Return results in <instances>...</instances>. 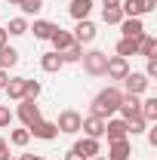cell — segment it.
Returning <instances> with one entry per match:
<instances>
[{
  "label": "cell",
  "mask_w": 157,
  "mask_h": 160,
  "mask_svg": "<svg viewBox=\"0 0 157 160\" xmlns=\"http://www.w3.org/2000/svg\"><path fill=\"white\" fill-rule=\"evenodd\" d=\"M139 114L145 117V123H151V120H157V99H145L142 105H139Z\"/></svg>",
  "instance_id": "23"
},
{
  "label": "cell",
  "mask_w": 157,
  "mask_h": 160,
  "mask_svg": "<svg viewBox=\"0 0 157 160\" xmlns=\"http://www.w3.org/2000/svg\"><path fill=\"white\" fill-rule=\"evenodd\" d=\"M65 160H86V157H83V154H77V151H74V148H71V151H68V154H65Z\"/></svg>",
  "instance_id": "35"
},
{
  "label": "cell",
  "mask_w": 157,
  "mask_h": 160,
  "mask_svg": "<svg viewBox=\"0 0 157 160\" xmlns=\"http://www.w3.org/2000/svg\"><path fill=\"white\" fill-rule=\"evenodd\" d=\"M56 28H59V25H53V22H43V19H37V22H34V28H28V31H34V37H37V40H49Z\"/></svg>",
  "instance_id": "19"
},
{
  "label": "cell",
  "mask_w": 157,
  "mask_h": 160,
  "mask_svg": "<svg viewBox=\"0 0 157 160\" xmlns=\"http://www.w3.org/2000/svg\"><path fill=\"white\" fill-rule=\"evenodd\" d=\"M6 96L9 99H16V102H22L25 99V77H13V80H6Z\"/></svg>",
  "instance_id": "17"
},
{
  "label": "cell",
  "mask_w": 157,
  "mask_h": 160,
  "mask_svg": "<svg viewBox=\"0 0 157 160\" xmlns=\"http://www.w3.org/2000/svg\"><path fill=\"white\" fill-rule=\"evenodd\" d=\"M9 142H13L16 148H25V145L31 142V132H28V129H13V132H9Z\"/></svg>",
  "instance_id": "28"
},
{
  "label": "cell",
  "mask_w": 157,
  "mask_h": 160,
  "mask_svg": "<svg viewBox=\"0 0 157 160\" xmlns=\"http://www.w3.org/2000/svg\"><path fill=\"white\" fill-rule=\"evenodd\" d=\"M139 56H145V59H154L157 56V40L151 34H142L139 37Z\"/></svg>",
  "instance_id": "18"
},
{
  "label": "cell",
  "mask_w": 157,
  "mask_h": 160,
  "mask_svg": "<svg viewBox=\"0 0 157 160\" xmlns=\"http://www.w3.org/2000/svg\"><path fill=\"white\" fill-rule=\"evenodd\" d=\"M105 6H120V0H102Z\"/></svg>",
  "instance_id": "40"
},
{
  "label": "cell",
  "mask_w": 157,
  "mask_h": 160,
  "mask_svg": "<svg viewBox=\"0 0 157 160\" xmlns=\"http://www.w3.org/2000/svg\"><path fill=\"white\" fill-rule=\"evenodd\" d=\"M120 31H123V37L139 40L142 34H145V25H142V19H123L120 22Z\"/></svg>",
  "instance_id": "12"
},
{
  "label": "cell",
  "mask_w": 157,
  "mask_h": 160,
  "mask_svg": "<svg viewBox=\"0 0 157 160\" xmlns=\"http://www.w3.org/2000/svg\"><path fill=\"white\" fill-rule=\"evenodd\" d=\"M80 123H83V117H80L77 111H62V114H59V120H56L59 132H68V136L80 132Z\"/></svg>",
  "instance_id": "5"
},
{
  "label": "cell",
  "mask_w": 157,
  "mask_h": 160,
  "mask_svg": "<svg viewBox=\"0 0 157 160\" xmlns=\"http://www.w3.org/2000/svg\"><path fill=\"white\" fill-rule=\"evenodd\" d=\"M80 129L86 132V139H102V136H105V120H102V117H93V114H89V117H83Z\"/></svg>",
  "instance_id": "10"
},
{
  "label": "cell",
  "mask_w": 157,
  "mask_h": 160,
  "mask_svg": "<svg viewBox=\"0 0 157 160\" xmlns=\"http://www.w3.org/2000/svg\"><path fill=\"white\" fill-rule=\"evenodd\" d=\"M74 151L89 160V157H99V151H102V148H99V139H80L77 145H74Z\"/></svg>",
  "instance_id": "14"
},
{
  "label": "cell",
  "mask_w": 157,
  "mask_h": 160,
  "mask_svg": "<svg viewBox=\"0 0 157 160\" xmlns=\"http://www.w3.org/2000/svg\"><path fill=\"white\" fill-rule=\"evenodd\" d=\"M80 62H83V71H86V74L99 77V74H105L108 56H105V52H99V49H89V52H83V56H80Z\"/></svg>",
  "instance_id": "2"
},
{
  "label": "cell",
  "mask_w": 157,
  "mask_h": 160,
  "mask_svg": "<svg viewBox=\"0 0 157 160\" xmlns=\"http://www.w3.org/2000/svg\"><path fill=\"white\" fill-rule=\"evenodd\" d=\"M105 74L111 80H123L126 74H129V62L120 59V56H114V59H108V65H105Z\"/></svg>",
  "instance_id": "9"
},
{
  "label": "cell",
  "mask_w": 157,
  "mask_h": 160,
  "mask_svg": "<svg viewBox=\"0 0 157 160\" xmlns=\"http://www.w3.org/2000/svg\"><path fill=\"white\" fill-rule=\"evenodd\" d=\"M9 120H13L9 108H6V105H0V129H3V126H9Z\"/></svg>",
  "instance_id": "31"
},
{
  "label": "cell",
  "mask_w": 157,
  "mask_h": 160,
  "mask_svg": "<svg viewBox=\"0 0 157 160\" xmlns=\"http://www.w3.org/2000/svg\"><path fill=\"white\" fill-rule=\"evenodd\" d=\"M53 46H56V52H65V49H68V46H71V43H74V37H71V34H68V31H62V28H56V31H53Z\"/></svg>",
  "instance_id": "21"
},
{
  "label": "cell",
  "mask_w": 157,
  "mask_h": 160,
  "mask_svg": "<svg viewBox=\"0 0 157 160\" xmlns=\"http://www.w3.org/2000/svg\"><path fill=\"white\" fill-rule=\"evenodd\" d=\"M123 83H126V96H142V92H148V86H151V80L145 77V74H139V71H129V74L123 77Z\"/></svg>",
  "instance_id": "4"
},
{
  "label": "cell",
  "mask_w": 157,
  "mask_h": 160,
  "mask_svg": "<svg viewBox=\"0 0 157 160\" xmlns=\"http://www.w3.org/2000/svg\"><path fill=\"white\" fill-rule=\"evenodd\" d=\"M145 126H148V123H145V117H142V114H133V117H126V129H129L133 136L145 132Z\"/></svg>",
  "instance_id": "27"
},
{
  "label": "cell",
  "mask_w": 157,
  "mask_h": 160,
  "mask_svg": "<svg viewBox=\"0 0 157 160\" xmlns=\"http://www.w3.org/2000/svg\"><path fill=\"white\" fill-rule=\"evenodd\" d=\"M6 43H9V34H6V28H0V49H3Z\"/></svg>",
  "instance_id": "36"
},
{
  "label": "cell",
  "mask_w": 157,
  "mask_h": 160,
  "mask_svg": "<svg viewBox=\"0 0 157 160\" xmlns=\"http://www.w3.org/2000/svg\"><path fill=\"white\" fill-rule=\"evenodd\" d=\"M129 154H133V145H129L126 139H120V142H111L105 160H129Z\"/></svg>",
  "instance_id": "11"
},
{
  "label": "cell",
  "mask_w": 157,
  "mask_h": 160,
  "mask_svg": "<svg viewBox=\"0 0 157 160\" xmlns=\"http://www.w3.org/2000/svg\"><path fill=\"white\" fill-rule=\"evenodd\" d=\"M71 37H74V43H80V46H86V43H93V40H96V25H93L89 19H80Z\"/></svg>",
  "instance_id": "8"
},
{
  "label": "cell",
  "mask_w": 157,
  "mask_h": 160,
  "mask_svg": "<svg viewBox=\"0 0 157 160\" xmlns=\"http://www.w3.org/2000/svg\"><path fill=\"white\" fill-rule=\"evenodd\" d=\"M6 34H13V37H22V34H28V22L22 19H9V28H6Z\"/></svg>",
  "instance_id": "26"
},
{
  "label": "cell",
  "mask_w": 157,
  "mask_h": 160,
  "mask_svg": "<svg viewBox=\"0 0 157 160\" xmlns=\"http://www.w3.org/2000/svg\"><path fill=\"white\" fill-rule=\"evenodd\" d=\"M120 12H123V19H142L145 6H142V0H120Z\"/></svg>",
  "instance_id": "13"
},
{
  "label": "cell",
  "mask_w": 157,
  "mask_h": 160,
  "mask_svg": "<svg viewBox=\"0 0 157 160\" xmlns=\"http://www.w3.org/2000/svg\"><path fill=\"white\" fill-rule=\"evenodd\" d=\"M37 96H40V83L25 77V99H37Z\"/></svg>",
  "instance_id": "30"
},
{
  "label": "cell",
  "mask_w": 157,
  "mask_h": 160,
  "mask_svg": "<svg viewBox=\"0 0 157 160\" xmlns=\"http://www.w3.org/2000/svg\"><path fill=\"white\" fill-rule=\"evenodd\" d=\"M28 132H31L34 139L53 142V139H56V136H59V126H56V123H49V120H43V117H40L37 123H31V126H28Z\"/></svg>",
  "instance_id": "6"
},
{
  "label": "cell",
  "mask_w": 157,
  "mask_h": 160,
  "mask_svg": "<svg viewBox=\"0 0 157 160\" xmlns=\"http://www.w3.org/2000/svg\"><path fill=\"white\" fill-rule=\"evenodd\" d=\"M145 77L154 80L157 77V59H148V68H145Z\"/></svg>",
  "instance_id": "32"
},
{
  "label": "cell",
  "mask_w": 157,
  "mask_h": 160,
  "mask_svg": "<svg viewBox=\"0 0 157 160\" xmlns=\"http://www.w3.org/2000/svg\"><path fill=\"white\" fill-rule=\"evenodd\" d=\"M142 6H145V12H154V9H157V0H142Z\"/></svg>",
  "instance_id": "34"
},
{
  "label": "cell",
  "mask_w": 157,
  "mask_h": 160,
  "mask_svg": "<svg viewBox=\"0 0 157 160\" xmlns=\"http://www.w3.org/2000/svg\"><path fill=\"white\" fill-rule=\"evenodd\" d=\"M6 80H9V74H6V71H3V68H0V89H3V86H6Z\"/></svg>",
  "instance_id": "38"
},
{
  "label": "cell",
  "mask_w": 157,
  "mask_h": 160,
  "mask_svg": "<svg viewBox=\"0 0 157 160\" xmlns=\"http://www.w3.org/2000/svg\"><path fill=\"white\" fill-rule=\"evenodd\" d=\"M102 22H105V25H120V22H123L120 6H105V9H102Z\"/></svg>",
  "instance_id": "24"
},
{
  "label": "cell",
  "mask_w": 157,
  "mask_h": 160,
  "mask_svg": "<svg viewBox=\"0 0 157 160\" xmlns=\"http://www.w3.org/2000/svg\"><path fill=\"white\" fill-rule=\"evenodd\" d=\"M13 65H19V52H16V49L6 43V46L0 49V68H3V71H9Z\"/></svg>",
  "instance_id": "22"
},
{
  "label": "cell",
  "mask_w": 157,
  "mask_h": 160,
  "mask_svg": "<svg viewBox=\"0 0 157 160\" xmlns=\"http://www.w3.org/2000/svg\"><path fill=\"white\" fill-rule=\"evenodd\" d=\"M68 12H71L77 22H80V19H89V12H93V0H71Z\"/></svg>",
  "instance_id": "15"
},
{
  "label": "cell",
  "mask_w": 157,
  "mask_h": 160,
  "mask_svg": "<svg viewBox=\"0 0 157 160\" xmlns=\"http://www.w3.org/2000/svg\"><path fill=\"white\" fill-rule=\"evenodd\" d=\"M62 65H65V62H62V56L56 52V49H53V52H43V56H40V68H43V71H49V74H56Z\"/></svg>",
  "instance_id": "16"
},
{
  "label": "cell",
  "mask_w": 157,
  "mask_h": 160,
  "mask_svg": "<svg viewBox=\"0 0 157 160\" xmlns=\"http://www.w3.org/2000/svg\"><path fill=\"white\" fill-rule=\"evenodd\" d=\"M9 3H13V6H19V3H22V0H9Z\"/></svg>",
  "instance_id": "41"
},
{
  "label": "cell",
  "mask_w": 157,
  "mask_h": 160,
  "mask_svg": "<svg viewBox=\"0 0 157 160\" xmlns=\"http://www.w3.org/2000/svg\"><path fill=\"white\" fill-rule=\"evenodd\" d=\"M148 142H151V145L157 148V126H154V129H148Z\"/></svg>",
  "instance_id": "37"
},
{
  "label": "cell",
  "mask_w": 157,
  "mask_h": 160,
  "mask_svg": "<svg viewBox=\"0 0 157 160\" xmlns=\"http://www.w3.org/2000/svg\"><path fill=\"white\" fill-rule=\"evenodd\" d=\"M120 102H123V92H120L117 86H105V89L99 92L96 99H93V117L108 120L111 114H117Z\"/></svg>",
  "instance_id": "1"
},
{
  "label": "cell",
  "mask_w": 157,
  "mask_h": 160,
  "mask_svg": "<svg viewBox=\"0 0 157 160\" xmlns=\"http://www.w3.org/2000/svg\"><path fill=\"white\" fill-rule=\"evenodd\" d=\"M59 56H62V62H65V65L80 62V56H83V46H80V43H71V46H68L65 52H59Z\"/></svg>",
  "instance_id": "25"
},
{
  "label": "cell",
  "mask_w": 157,
  "mask_h": 160,
  "mask_svg": "<svg viewBox=\"0 0 157 160\" xmlns=\"http://www.w3.org/2000/svg\"><path fill=\"white\" fill-rule=\"evenodd\" d=\"M19 6H22V12H25V16H34V12L43 9V0H22Z\"/></svg>",
  "instance_id": "29"
},
{
  "label": "cell",
  "mask_w": 157,
  "mask_h": 160,
  "mask_svg": "<svg viewBox=\"0 0 157 160\" xmlns=\"http://www.w3.org/2000/svg\"><path fill=\"white\" fill-rule=\"evenodd\" d=\"M19 160H46V157H34V154H22Z\"/></svg>",
  "instance_id": "39"
},
{
  "label": "cell",
  "mask_w": 157,
  "mask_h": 160,
  "mask_svg": "<svg viewBox=\"0 0 157 160\" xmlns=\"http://www.w3.org/2000/svg\"><path fill=\"white\" fill-rule=\"evenodd\" d=\"M0 160H9V145H6V139H0Z\"/></svg>",
  "instance_id": "33"
},
{
  "label": "cell",
  "mask_w": 157,
  "mask_h": 160,
  "mask_svg": "<svg viewBox=\"0 0 157 160\" xmlns=\"http://www.w3.org/2000/svg\"><path fill=\"white\" fill-rule=\"evenodd\" d=\"M19 120L25 123V129H28L31 123H37V120H40V105H37V99H22L19 102Z\"/></svg>",
  "instance_id": "3"
},
{
  "label": "cell",
  "mask_w": 157,
  "mask_h": 160,
  "mask_svg": "<svg viewBox=\"0 0 157 160\" xmlns=\"http://www.w3.org/2000/svg\"><path fill=\"white\" fill-rule=\"evenodd\" d=\"M89 160H105V157H89Z\"/></svg>",
  "instance_id": "42"
},
{
  "label": "cell",
  "mask_w": 157,
  "mask_h": 160,
  "mask_svg": "<svg viewBox=\"0 0 157 160\" xmlns=\"http://www.w3.org/2000/svg\"><path fill=\"white\" fill-rule=\"evenodd\" d=\"M117 56H120V59L139 56V40H133V37H120V43H117Z\"/></svg>",
  "instance_id": "20"
},
{
  "label": "cell",
  "mask_w": 157,
  "mask_h": 160,
  "mask_svg": "<svg viewBox=\"0 0 157 160\" xmlns=\"http://www.w3.org/2000/svg\"><path fill=\"white\" fill-rule=\"evenodd\" d=\"M105 136H108V142H120L129 136V129H126V120L120 117H108L105 120Z\"/></svg>",
  "instance_id": "7"
}]
</instances>
